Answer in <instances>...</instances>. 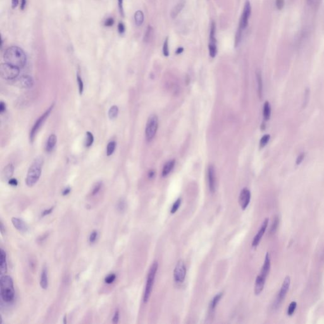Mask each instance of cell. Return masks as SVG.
Returning <instances> with one entry per match:
<instances>
[{
  "mask_svg": "<svg viewBox=\"0 0 324 324\" xmlns=\"http://www.w3.org/2000/svg\"><path fill=\"white\" fill-rule=\"evenodd\" d=\"M3 58L5 63L19 68L24 67L27 62L26 54L23 49L17 46H12L7 49L4 53Z\"/></svg>",
  "mask_w": 324,
  "mask_h": 324,
  "instance_id": "1",
  "label": "cell"
},
{
  "mask_svg": "<svg viewBox=\"0 0 324 324\" xmlns=\"http://www.w3.org/2000/svg\"><path fill=\"white\" fill-rule=\"evenodd\" d=\"M0 294L1 300L6 303H10L15 299V289L12 278L9 275H3L0 279Z\"/></svg>",
  "mask_w": 324,
  "mask_h": 324,
  "instance_id": "2",
  "label": "cell"
},
{
  "mask_svg": "<svg viewBox=\"0 0 324 324\" xmlns=\"http://www.w3.org/2000/svg\"><path fill=\"white\" fill-rule=\"evenodd\" d=\"M44 160L41 156L36 158L30 166L27 174L25 183L28 187H32L38 183L41 176Z\"/></svg>",
  "mask_w": 324,
  "mask_h": 324,
  "instance_id": "3",
  "label": "cell"
},
{
  "mask_svg": "<svg viewBox=\"0 0 324 324\" xmlns=\"http://www.w3.org/2000/svg\"><path fill=\"white\" fill-rule=\"evenodd\" d=\"M158 262L155 261L154 263L152 264L150 268V270H149L148 274L147 276L146 283L144 295H143V302L144 303H147L150 298L153 287L154 285L156 272H157L158 270Z\"/></svg>",
  "mask_w": 324,
  "mask_h": 324,
  "instance_id": "4",
  "label": "cell"
},
{
  "mask_svg": "<svg viewBox=\"0 0 324 324\" xmlns=\"http://www.w3.org/2000/svg\"><path fill=\"white\" fill-rule=\"evenodd\" d=\"M19 68L7 63H2L0 65V75L1 77L6 80L16 79L19 75Z\"/></svg>",
  "mask_w": 324,
  "mask_h": 324,
  "instance_id": "5",
  "label": "cell"
},
{
  "mask_svg": "<svg viewBox=\"0 0 324 324\" xmlns=\"http://www.w3.org/2000/svg\"><path fill=\"white\" fill-rule=\"evenodd\" d=\"M158 126V120L156 115H151L148 118L146 125L145 134L148 141H151L156 135Z\"/></svg>",
  "mask_w": 324,
  "mask_h": 324,
  "instance_id": "6",
  "label": "cell"
},
{
  "mask_svg": "<svg viewBox=\"0 0 324 324\" xmlns=\"http://www.w3.org/2000/svg\"><path fill=\"white\" fill-rule=\"evenodd\" d=\"M53 107H54V105H52V106L48 109V110H47L41 116H40V117L37 120V121L35 122L30 132V135H29V139H30V142L31 143H32L34 142V138L36 136V134H37V133L38 132L40 128L42 127L44 122H45L47 118L48 117V116L49 115L51 112H52L53 110Z\"/></svg>",
  "mask_w": 324,
  "mask_h": 324,
  "instance_id": "7",
  "label": "cell"
},
{
  "mask_svg": "<svg viewBox=\"0 0 324 324\" xmlns=\"http://www.w3.org/2000/svg\"><path fill=\"white\" fill-rule=\"evenodd\" d=\"M290 283H291L290 277L289 276H287L282 283L281 290H280L279 293L278 294V296L277 297L275 303L274 304V307L275 308H277L280 306V304H281L282 301L284 300L286 294L289 291Z\"/></svg>",
  "mask_w": 324,
  "mask_h": 324,
  "instance_id": "8",
  "label": "cell"
},
{
  "mask_svg": "<svg viewBox=\"0 0 324 324\" xmlns=\"http://www.w3.org/2000/svg\"><path fill=\"white\" fill-rule=\"evenodd\" d=\"M186 275V267L183 260H179L177 263L173 271V278L177 283H182L184 281Z\"/></svg>",
  "mask_w": 324,
  "mask_h": 324,
  "instance_id": "9",
  "label": "cell"
},
{
  "mask_svg": "<svg viewBox=\"0 0 324 324\" xmlns=\"http://www.w3.org/2000/svg\"><path fill=\"white\" fill-rule=\"evenodd\" d=\"M251 12H252L251 4L248 0H247L245 3V7H244L242 15L241 17V20H240L239 26L241 29H242L243 30L247 27V24H248V20L251 15Z\"/></svg>",
  "mask_w": 324,
  "mask_h": 324,
  "instance_id": "10",
  "label": "cell"
},
{
  "mask_svg": "<svg viewBox=\"0 0 324 324\" xmlns=\"http://www.w3.org/2000/svg\"><path fill=\"white\" fill-rule=\"evenodd\" d=\"M251 199V192L248 189L244 188L241 191L239 197V203L241 208L245 210L249 205Z\"/></svg>",
  "mask_w": 324,
  "mask_h": 324,
  "instance_id": "11",
  "label": "cell"
},
{
  "mask_svg": "<svg viewBox=\"0 0 324 324\" xmlns=\"http://www.w3.org/2000/svg\"><path fill=\"white\" fill-rule=\"evenodd\" d=\"M15 85L22 89H29L34 85V81L31 76L23 75L15 81Z\"/></svg>",
  "mask_w": 324,
  "mask_h": 324,
  "instance_id": "12",
  "label": "cell"
},
{
  "mask_svg": "<svg viewBox=\"0 0 324 324\" xmlns=\"http://www.w3.org/2000/svg\"><path fill=\"white\" fill-rule=\"evenodd\" d=\"M268 221H269L268 218H266V219L264 220L256 235L254 236L252 242V246L253 247H256L258 245H259L262 237H263L265 231H266V229L267 228L268 224Z\"/></svg>",
  "mask_w": 324,
  "mask_h": 324,
  "instance_id": "13",
  "label": "cell"
},
{
  "mask_svg": "<svg viewBox=\"0 0 324 324\" xmlns=\"http://www.w3.org/2000/svg\"><path fill=\"white\" fill-rule=\"evenodd\" d=\"M12 222L13 227L18 231L22 233H26L29 231V227L25 222L21 218L17 217H13L12 218Z\"/></svg>",
  "mask_w": 324,
  "mask_h": 324,
  "instance_id": "14",
  "label": "cell"
},
{
  "mask_svg": "<svg viewBox=\"0 0 324 324\" xmlns=\"http://www.w3.org/2000/svg\"><path fill=\"white\" fill-rule=\"evenodd\" d=\"M208 179L210 191L212 193H213L215 190V169L213 165H210L208 167Z\"/></svg>",
  "mask_w": 324,
  "mask_h": 324,
  "instance_id": "15",
  "label": "cell"
},
{
  "mask_svg": "<svg viewBox=\"0 0 324 324\" xmlns=\"http://www.w3.org/2000/svg\"><path fill=\"white\" fill-rule=\"evenodd\" d=\"M48 270L46 265H44L40 277V286L43 289H47L48 287Z\"/></svg>",
  "mask_w": 324,
  "mask_h": 324,
  "instance_id": "16",
  "label": "cell"
},
{
  "mask_svg": "<svg viewBox=\"0 0 324 324\" xmlns=\"http://www.w3.org/2000/svg\"><path fill=\"white\" fill-rule=\"evenodd\" d=\"M14 172V167L12 164L7 165L4 169H3L1 173V179L3 181H8L12 178Z\"/></svg>",
  "mask_w": 324,
  "mask_h": 324,
  "instance_id": "17",
  "label": "cell"
},
{
  "mask_svg": "<svg viewBox=\"0 0 324 324\" xmlns=\"http://www.w3.org/2000/svg\"><path fill=\"white\" fill-rule=\"evenodd\" d=\"M265 281H266V279L263 277L261 276L260 275H258L257 276L255 281V284H254V294H255L256 295H258V294H260L262 292V291H263L265 286Z\"/></svg>",
  "mask_w": 324,
  "mask_h": 324,
  "instance_id": "18",
  "label": "cell"
},
{
  "mask_svg": "<svg viewBox=\"0 0 324 324\" xmlns=\"http://www.w3.org/2000/svg\"><path fill=\"white\" fill-rule=\"evenodd\" d=\"M270 258L268 253H267L266 254V256H265L264 263L263 265V267L261 268L260 275L266 279L267 275H268L269 272H270Z\"/></svg>",
  "mask_w": 324,
  "mask_h": 324,
  "instance_id": "19",
  "label": "cell"
},
{
  "mask_svg": "<svg viewBox=\"0 0 324 324\" xmlns=\"http://www.w3.org/2000/svg\"><path fill=\"white\" fill-rule=\"evenodd\" d=\"M0 272L1 275H5L7 272L6 254L3 248L0 251Z\"/></svg>",
  "mask_w": 324,
  "mask_h": 324,
  "instance_id": "20",
  "label": "cell"
},
{
  "mask_svg": "<svg viewBox=\"0 0 324 324\" xmlns=\"http://www.w3.org/2000/svg\"><path fill=\"white\" fill-rule=\"evenodd\" d=\"M57 142V137L55 134H52L50 135L48 141H47L46 150L47 152H52L53 149L55 147Z\"/></svg>",
  "mask_w": 324,
  "mask_h": 324,
  "instance_id": "21",
  "label": "cell"
},
{
  "mask_svg": "<svg viewBox=\"0 0 324 324\" xmlns=\"http://www.w3.org/2000/svg\"><path fill=\"white\" fill-rule=\"evenodd\" d=\"M185 4V0H180V1L176 5V6L173 7V8L172 10V12L170 13L171 17H172V19H176L178 15H179V13L181 12V10L183 9Z\"/></svg>",
  "mask_w": 324,
  "mask_h": 324,
  "instance_id": "22",
  "label": "cell"
},
{
  "mask_svg": "<svg viewBox=\"0 0 324 324\" xmlns=\"http://www.w3.org/2000/svg\"><path fill=\"white\" fill-rule=\"evenodd\" d=\"M175 164H176V160H170V161L167 162L165 164V165L163 166V168L162 170V176L166 177L168 176V175L172 172V170L175 166Z\"/></svg>",
  "mask_w": 324,
  "mask_h": 324,
  "instance_id": "23",
  "label": "cell"
},
{
  "mask_svg": "<svg viewBox=\"0 0 324 324\" xmlns=\"http://www.w3.org/2000/svg\"><path fill=\"white\" fill-rule=\"evenodd\" d=\"M222 296H223L222 293H218L213 298L212 300L211 301V302L210 303V306H209V311H210V314H213V313L214 312L215 309L216 308L217 306L218 303V302L220 301V300H221V298H222Z\"/></svg>",
  "mask_w": 324,
  "mask_h": 324,
  "instance_id": "24",
  "label": "cell"
},
{
  "mask_svg": "<svg viewBox=\"0 0 324 324\" xmlns=\"http://www.w3.org/2000/svg\"><path fill=\"white\" fill-rule=\"evenodd\" d=\"M256 80L258 83V93L259 97L261 98L262 94H263V81H262L261 73L260 70H257L256 73Z\"/></svg>",
  "mask_w": 324,
  "mask_h": 324,
  "instance_id": "25",
  "label": "cell"
},
{
  "mask_svg": "<svg viewBox=\"0 0 324 324\" xmlns=\"http://www.w3.org/2000/svg\"><path fill=\"white\" fill-rule=\"evenodd\" d=\"M263 115V118L265 121H268V120L270 119L271 115V107L268 101H266L264 104Z\"/></svg>",
  "mask_w": 324,
  "mask_h": 324,
  "instance_id": "26",
  "label": "cell"
},
{
  "mask_svg": "<svg viewBox=\"0 0 324 324\" xmlns=\"http://www.w3.org/2000/svg\"><path fill=\"white\" fill-rule=\"evenodd\" d=\"M134 19H135L136 24L137 26H140L144 22V14L141 10H138L134 15Z\"/></svg>",
  "mask_w": 324,
  "mask_h": 324,
  "instance_id": "27",
  "label": "cell"
},
{
  "mask_svg": "<svg viewBox=\"0 0 324 324\" xmlns=\"http://www.w3.org/2000/svg\"><path fill=\"white\" fill-rule=\"evenodd\" d=\"M126 207H127V204L124 199L123 198L120 199L118 201V202L116 203V208L118 212L120 213H123V212H125Z\"/></svg>",
  "mask_w": 324,
  "mask_h": 324,
  "instance_id": "28",
  "label": "cell"
},
{
  "mask_svg": "<svg viewBox=\"0 0 324 324\" xmlns=\"http://www.w3.org/2000/svg\"><path fill=\"white\" fill-rule=\"evenodd\" d=\"M118 114V108L116 105L112 106L108 111V116L110 119L114 120L117 117Z\"/></svg>",
  "mask_w": 324,
  "mask_h": 324,
  "instance_id": "29",
  "label": "cell"
},
{
  "mask_svg": "<svg viewBox=\"0 0 324 324\" xmlns=\"http://www.w3.org/2000/svg\"><path fill=\"white\" fill-rule=\"evenodd\" d=\"M94 142V136L93 134L90 132H87L86 134V139H85V146L87 148L90 147L91 146Z\"/></svg>",
  "mask_w": 324,
  "mask_h": 324,
  "instance_id": "30",
  "label": "cell"
},
{
  "mask_svg": "<svg viewBox=\"0 0 324 324\" xmlns=\"http://www.w3.org/2000/svg\"><path fill=\"white\" fill-rule=\"evenodd\" d=\"M116 148V142L114 141H112L110 142L107 145V156L111 155L115 150Z\"/></svg>",
  "mask_w": 324,
  "mask_h": 324,
  "instance_id": "31",
  "label": "cell"
},
{
  "mask_svg": "<svg viewBox=\"0 0 324 324\" xmlns=\"http://www.w3.org/2000/svg\"><path fill=\"white\" fill-rule=\"evenodd\" d=\"M209 53L210 56L212 58H214L216 56L217 53V45L216 43H210L209 44Z\"/></svg>",
  "mask_w": 324,
  "mask_h": 324,
  "instance_id": "32",
  "label": "cell"
},
{
  "mask_svg": "<svg viewBox=\"0 0 324 324\" xmlns=\"http://www.w3.org/2000/svg\"><path fill=\"white\" fill-rule=\"evenodd\" d=\"M101 187H102V183H101V182H98V183H97L95 185H94L93 189H92L91 192V196H96L98 193V192H100Z\"/></svg>",
  "mask_w": 324,
  "mask_h": 324,
  "instance_id": "33",
  "label": "cell"
},
{
  "mask_svg": "<svg viewBox=\"0 0 324 324\" xmlns=\"http://www.w3.org/2000/svg\"><path fill=\"white\" fill-rule=\"evenodd\" d=\"M98 237V232L97 231L94 230L91 232L89 237V242L91 245H93V244H94L96 242Z\"/></svg>",
  "mask_w": 324,
  "mask_h": 324,
  "instance_id": "34",
  "label": "cell"
},
{
  "mask_svg": "<svg viewBox=\"0 0 324 324\" xmlns=\"http://www.w3.org/2000/svg\"><path fill=\"white\" fill-rule=\"evenodd\" d=\"M116 278V276L115 274H110L108 275L105 279V282L107 284H111L112 283H114Z\"/></svg>",
  "mask_w": 324,
  "mask_h": 324,
  "instance_id": "35",
  "label": "cell"
},
{
  "mask_svg": "<svg viewBox=\"0 0 324 324\" xmlns=\"http://www.w3.org/2000/svg\"><path fill=\"white\" fill-rule=\"evenodd\" d=\"M296 307H297L296 302H295V301L291 302L290 305L289 306L288 309H287V315H289V316L293 315L294 311H295V310H296Z\"/></svg>",
  "mask_w": 324,
  "mask_h": 324,
  "instance_id": "36",
  "label": "cell"
},
{
  "mask_svg": "<svg viewBox=\"0 0 324 324\" xmlns=\"http://www.w3.org/2000/svg\"><path fill=\"white\" fill-rule=\"evenodd\" d=\"M77 83H78V86H79V94H82V93H83V91H84V83H83V81L82 79L81 76L80 75L79 73H77Z\"/></svg>",
  "mask_w": 324,
  "mask_h": 324,
  "instance_id": "37",
  "label": "cell"
},
{
  "mask_svg": "<svg viewBox=\"0 0 324 324\" xmlns=\"http://www.w3.org/2000/svg\"><path fill=\"white\" fill-rule=\"evenodd\" d=\"M180 204H181V199L180 198H178L175 203L173 204V205L172 206V208H171L170 210V212L171 213H176L177 210L179 209V206H180Z\"/></svg>",
  "mask_w": 324,
  "mask_h": 324,
  "instance_id": "38",
  "label": "cell"
},
{
  "mask_svg": "<svg viewBox=\"0 0 324 324\" xmlns=\"http://www.w3.org/2000/svg\"><path fill=\"white\" fill-rule=\"evenodd\" d=\"M152 32H153V29L151 26H149L148 27L147 29H146V33L144 34V42H148L150 41L151 37V35H152Z\"/></svg>",
  "mask_w": 324,
  "mask_h": 324,
  "instance_id": "39",
  "label": "cell"
},
{
  "mask_svg": "<svg viewBox=\"0 0 324 324\" xmlns=\"http://www.w3.org/2000/svg\"><path fill=\"white\" fill-rule=\"evenodd\" d=\"M163 55L165 56H168L169 55V38H167L165 40L164 43H163Z\"/></svg>",
  "mask_w": 324,
  "mask_h": 324,
  "instance_id": "40",
  "label": "cell"
},
{
  "mask_svg": "<svg viewBox=\"0 0 324 324\" xmlns=\"http://www.w3.org/2000/svg\"><path fill=\"white\" fill-rule=\"evenodd\" d=\"M270 135H268V134H266V135L263 136L261 138V140L260 142V146L261 148L265 147V146L267 145V144L268 143V142L269 141V139H270Z\"/></svg>",
  "mask_w": 324,
  "mask_h": 324,
  "instance_id": "41",
  "label": "cell"
},
{
  "mask_svg": "<svg viewBox=\"0 0 324 324\" xmlns=\"http://www.w3.org/2000/svg\"><path fill=\"white\" fill-rule=\"evenodd\" d=\"M242 31H243V29H241L240 27H239L238 31L237 32V34H236V38H235V46L236 47L238 46V45L240 43V41H241Z\"/></svg>",
  "mask_w": 324,
  "mask_h": 324,
  "instance_id": "42",
  "label": "cell"
},
{
  "mask_svg": "<svg viewBox=\"0 0 324 324\" xmlns=\"http://www.w3.org/2000/svg\"><path fill=\"white\" fill-rule=\"evenodd\" d=\"M29 266L32 272H35V270H36V261L33 258H29Z\"/></svg>",
  "mask_w": 324,
  "mask_h": 324,
  "instance_id": "43",
  "label": "cell"
},
{
  "mask_svg": "<svg viewBox=\"0 0 324 324\" xmlns=\"http://www.w3.org/2000/svg\"><path fill=\"white\" fill-rule=\"evenodd\" d=\"M278 225H279V218H278V217H276L275 218L274 222H273V224H272L271 228H270V232L271 233H274L275 232V231L277 230V229Z\"/></svg>",
  "mask_w": 324,
  "mask_h": 324,
  "instance_id": "44",
  "label": "cell"
},
{
  "mask_svg": "<svg viewBox=\"0 0 324 324\" xmlns=\"http://www.w3.org/2000/svg\"><path fill=\"white\" fill-rule=\"evenodd\" d=\"M119 316H120V312L118 309H116L114 316L112 318V322L114 323H118L119 321Z\"/></svg>",
  "mask_w": 324,
  "mask_h": 324,
  "instance_id": "45",
  "label": "cell"
},
{
  "mask_svg": "<svg viewBox=\"0 0 324 324\" xmlns=\"http://www.w3.org/2000/svg\"><path fill=\"white\" fill-rule=\"evenodd\" d=\"M48 236H49V233H45V234H43L37 239V242L39 244L43 243L47 239V238H48Z\"/></svg>",
  "mask_w": 324,
  "mask_h": 324,
  "instance_id": "46",
  "label": "cell"
},
{
  "mask_svg": "<svg viewBox=\"0 0 324 324\" xmlns=\"http://www.w3.org/2000/svg\"><path fill=\"white\" fill-rule=\"evenodd\" d=\"M275 5L279 10H282L284 6V0H276Z\"/></svg>",
  "mask_w": 324,
  "mask_h": 324,
  "instance_id": "47",
  "label": "cell"
},
{
  "mask_svg": "<svg viewBox=\"0 0 324 324\" xmlns=\"http://www.w3.org/2000/svg\"><path fill=\"white\" fill-rule=\"evenodd\" d=\"M53 210H54V206L51 207V208H48V209L45 210H44L43 212L41 213V217H46V216H47V215H48L51 214V213H52L53 212Z\"/></svg>",
  "mask_w": 324,
  "mask_h": 324,
  "instance_id": "48",
  "label": "cell"
},
{
  "mask_svg": "<svg viewBox=\"0 0 324 324\" xmlns=\"http://www.w3.org/2000/svg\"><path fill=\"white\" fill-rule=\"evenodd\" d=\"M304 156H305L304 153H301V154L299 155V156H298V158L296 159V165H299L301 164V162L303 161V160L304 158Z\"/></svg>",
  "mask_w": 324,
  "mask_h": 324,
  "instance_id": "49",
  "label": "cell"
},
{
  "mask_svg": "<svg viewBox=\"0 0 324 324\" xmlns=\"http://www.w3.org/2000/svg\"><path fill=\"white\" fill-rule=\"evenodd\" d=\"M114 20L112 18H108V19L105 20V25L107 27L112 26V25H114Z\"/></svg>",
  "mask_w": 324,
  "mask_h": 324,
  "instance_id": "50",
  "label": "cell"
},
{
  "mask_svg": "<svg viewBox=\"0 0 324 324\" xmlns=\"http://www.w3.org/2000/svg\"><path fill=\"white\" fill-rule=\"evenodd\" d=\"M309 96H310V89H307L306 90V92H305V96H304V106L305 105H307L308 102V99H309Z\"/></svg>",
  "mask_w": 324,
  "mask_h": 324,
  "instance_id": "51",
  "label": "cell"
},
{
  "mask_svg": "<svg viewBox=\"0 0 324 324\" xmlns=\"http://www.w3.org/2000/svg\"><path fill=\"white\" fill-rule=\"evenodd\" d=\"M9 185H12V186L15 187L18 185V181L16 179H13V178H11V179L8 181Z\"/></svg>",
  "mask_w": 324,
  "mask_h": 324,
  "instance_id": "52",
  "label": "cell"
},
{
  "mask_svg": "<svg viewBox=\"0 0 324 324\" xmlns=\"http://www.w3.org/2000/svg\"><path fill=\"white\" fill-rule=\"evenodd\" d=\"M118 30L119 31L120 33H123V32H125V25L123 23H119L118 24Z\"/></svg>",
  "mask_w": 324,
  "mask_h": 324,
  "instance_id": "53",
  "label": "cell"
},
{
  "mask_svg": "<svg viewBox=\"0 0 324 324\" xmlns=\"http://www.w3.org/2000/svg\"><path fill=\"white\" fill-rule=\"evenodd\" d=\"M123 0H118V7H119V9H120V12H121V13L122 15L123 16Z\"/></svg>",
  "mask_w": 324,
  "mask_h": 324,
  "instance_id": "54",
  "label": "cell"
},
{
  "mask_svg": "<svg viewBox=\"0 0 324 324\" xmlns=\"http://www.w3.org/2000/svg\"><path fill=\"white\" fill-rule=\"evenodd\" d=\"M6 105L3 101H1V103H0V113L1 114H3V113H4L6 110Z\"/></svg>",
  "mask_w": 324,
  "mask_h": 324,
  "instance_id": "55",
  "label": "cell"
},
{
  "mask_svg": "<svg viewBox=\"0 0 324 324\" xmlns=\"http://www.w3.org/2000/svg\"><path fill=\"white\" fill-rule=\"evenodd\" d=\"M70 191H71V188L70 187H67L63 189V191L62 192V194L63 196H67L70 193Z\"/></svg>",
  "mask_w": 324,
  "mask_h": 324,
  "instance_id": "56",
  "label": "cell"
},
{
  "mask_svg": "<svg viewBox=\"0 0 324 324\" xmlns=\"http://www.w3.org/2000/svg\"><path fill=\"white\" fill-rule=\"evenodd\" d=\"M19 0H12V8H16L17 5H19Z\"/></svg>",
  "mask_w": 324,
  "mask_h": 324,
  "instance_id": "57",
  "label": "cell"
},
{
  "mask_svg": "<svg viewBox=\"0 0 324 324\" xmlns=\"http://www.w3.org/2000/svg\"><path fill=\"white\" fill-rule=\"evenodd\" d=\"M25 6H26V0H21V4H20V8L21 10H24Z\"/></svg>",
  "mask_w": 324,
  "mask_h": 324,
  "instance_id": "58",
  "label": "cell"
},
{
  "mask_svg": "<svg viewBox=\"0 0 324 324\" xmlns=\"http://www.w3.org/2000/svg\"><path fill=\"white\" fill-rule=\"evenodd\" d=\"M155 172L153 170H151L148 173V177L150 178V179H152V178H153L155 176Z\"/></svg>",
  "mask_w": 324,
  "mask_h": 324,
  "instance_id": "59",
  "label": "cell"
},
{
  "mask_svg": "<svg viewBox=\"0 0 324 324\" xmlns=\"http://www.w3.org/2000/svg\"><path fill=\"white\" fill-rule=\"evenodd\" d=\"M0 229H1V234H4V230H5V227H4V225H3V224L2 222H1V228H0Z\"/></svg>",
  "mask_w": 324,
  "mask_h": 324,
  "instance_id": "60",
  "label": "cell"
},
{
  "mask_svg": "<svg viewBox=\"0 0 324 324\" xmlns=\"http://www.w3.org/2000/svg\"><path fill=\"white\" fill-rule=\"evenodd\" d=\"M183 51H184L183 48H182V47H180V48H178V49H177V51H176V53H177V54H180V53H181L182 52H183Z\"/></svg>",
  "mask_w": 324,
  "mask_h": 324,
  "instance_id": "61",
  "label": "cell"
},
{
  "mask_svg": "<svg viewBox=\"0 0 324 324\" xmlns=\"http://www.w3.org/2000/svg\"><path fill=\"white\" fill-rule=\"evenodd\" d=\"M67 316L66 314H65L63 316V323L64 324L67 323Z\"/></svg>",
  "mask_w": 324,
  "mask_h": 324,
  "instance_id": "62",
  "label": "cell"
},
{
  "mask_svg": "<svg viewBox=\"0 0 324 324\" xmlns=\"http://www.w3.org/2000/svg\"><path fill=\"white\" fill-rule=\"evenodd\" d=\"M307 2L308 5H311L314 2V0H307Z\"/></svg>",
  "mask_w": 324,
  "mask_h": 324,
  "instance_id": "63",
  "label": "cell"
}]
</instances>
